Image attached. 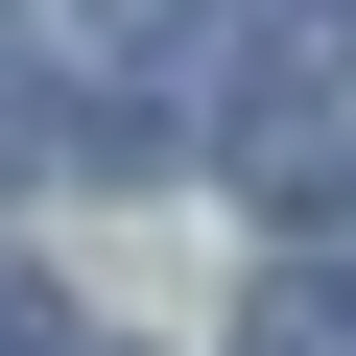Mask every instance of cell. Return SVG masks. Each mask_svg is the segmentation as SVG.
I'll use <instances>...</instances> for the list:
<instances>
[{"mask_svg": "<svg viewBox=\"0 0 356 356\" xmlns=\"http://www.w3.org/2000/svg\"><path fill=\"white\" fill-rule=\"evenodd\" d=\"M238 356H356V261H261V309H238Z\"/></svg>", "mask_w": 356, "mask_h": 356, "instance_id": "6da1fadb", "label": "cell"}, {"mask_svg": "<svg viewBox=\"0 0 356 356\" xmlns=\"http://www.w3.org/2000/svg\"><path fill=\"white\" fill-rule=\"evenodd\" d=\"M95 24H119V48H191V24H214V0H95Z\"/></svg>", "mask_w": 356, "mask_h": 356, "instance_id": "7a4b0ae2", "label": "cell"}]
</instances>
